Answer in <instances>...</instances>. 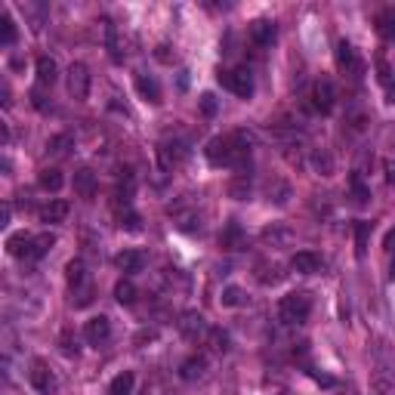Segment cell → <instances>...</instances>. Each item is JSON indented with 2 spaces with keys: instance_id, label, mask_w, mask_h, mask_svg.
I'll return each instance as SVG.
<instances>
[{
  "instance_id": "cell-1",
  "label": "cell",
  "mask_w": 395,
  "mask_h": 395,
  "mask_svg": "<svg viewBox=\"0 0 395 395\" xmlns=\"http://www.w3.org/2000/svg\"><path fill=\"white\" fill-rule=\"evenodd\" d=\"M207 161L213 167H241L247 158H250V136L244 130L238 133H229V136H216L207 142Z\"/></svg>"
},
{
  "instance_id": "cell-2",
  "label": "cell",
  "mask_w": 395,
  "mask_h": 395,
  "mask_svg": "<svg viewBox=\"0 0 395 395\" xmlns=\"http://www.w3.org/2000/svg\"><path fill=\"white\" fill-rule=\"evenodd\" d=\"M309 312H312V297L306 290H293L288 297H281V303H278V319L284 324H303L309 319Z\"/></svg>"
},
{
  "instance_id": "cell-3",
  "label": "cell",
  "mask_w": 395,
  "mask_h": 395,
  "mask_svg": "<svg viewBox=\"0 0 395 395\" xmlns=\"http://www.w3.org/2000/svg\"><path fill=\"white\" fill-rule=\"evenodd\" d=\"M65 278H68V288H72V303L74 306H87L93 300V288H90V275H87V266L83 260H72L65 266Z\"/></svg>"
},
{
  "instance_id": "cell-4",
  "label": "cell",
  "mask_w": 395,
  "mask_h": 395,
  "mask_svg": "<svg viewBox=\"0 0 395 395\" xmlns=\"http://www.w3.org/2000/svg\"><path fill=\"white\" fill-rule=\"evenodd\" d=\"M28 383L34 386L41 395H56V389H59V380H56V374H53V368L46 365V361H41V359L31 361Z\"/></svg>"
},
{
  "instance_id": "cell-5",
  "label": "cell",
  "mask_w": 395,
  "mask_h": 395,
  "mask_svg": "<svg viewBox=\"0 0 395 395\" xmlns=\"http://www.w3.org/2000/svg\"><path fill=\"white\" fill-rule=\"evenodd\" d=\"M220 83L226 90H232L235 96H241V99H250L253 96V77L247 68H235V72H222L220 74Z\"/></svg>"
},
{
  "instance_id": "cell-6",
  "label": "cell",
  "mask_w": 395,
  "mask_h": 395,
  "mask_svg": "<svg viewBox=\"0 0 395 395\" xmlns=\"http://www.w3.org/2000/svg\"><path fill=\"white\" fill-rule=\"evenodd\" d=\"M312 105L319 108L321 114L334 112V105H337V87H334V81H330V77H319V81H315V87H312Z\"/></svg>"
},
{
  "instance_id": "cell-7",
  "label": "cell",
  "mask_w": 395,
  "mask_h": 395,
  "mask_svg": "<svg viewBox=\"0 0 395 395\" xmlns=\"http://www.w3.org/2000/svg\"><path fill=\"white\" fill-rule=\"evenodd\" d=\"M207 319L198 312V309H189V312H182L180 315V334L185 340H201V337H207Z\"/></svg>"
},
{
  "instance_id": "cell-8",
  "label": "cell",
  "mask_w": 395,
  "mask_h": 395,
  "mask_svg": "<svg viewBox=\"0 0 395 395\" xmlns=\"http://www.w3.org/2000/svg\"><path fill=\"white\" fill-rule=\"evenodd\" d=\"M68 93H72L74 99L90 96V68L83 65V62H74V65L68 68Z\"/></svg>"
},
{
  "instance_id": "cell-9",
  "label": "cell",
  "mask_w": 395,
  "mask_h": 395,
  "mask_svg": "<svg viewBox=\"0 0 395 395\" xmlns=\"http://www.w3.org/2000/svg\"><path fill=\"white\" fill-rule=\"evenodd\" d=\"M83 337H87L90 346H102L108 337H112V321L105 315H93V319L83 324Z\"/></svg>"
},
{
  "instance_id": "cell-10",
  "label": "cell",
  "mask_w": 395,
  "mask_h": 395,
  "mask_svg": "<svg viewBox=\"0 0 395 395\" xmlns=\"http://www.w3.org/2000/svg\"><path fill=\"white\" fill-rule=\"evenodd\" d=\"M207 377V359L204 355H189V359L180 365V380L185 383H198Z\"/></svg>"
},
{
  "instance_id": "cell-11",
  "label": "cell",
  "mask_w": 395,
  "mask_h": 395,
  "mask_svg": "<svg viewBox=\"0 0 395 395\" xmlns=\"http://www.w3.org/2000/svg\"><path fill=\"white\" fill-rule=\"evenodd\" d=\"M275 37H278V25H275V22L257 19V22L250 25V41L257 43V46H272Z\"/></svg>"
},
{
  "instance_id": "cell-12",
  "label": "cell",
  "mask_w": 395,
  "mask_h": 395,
  "mask_svg": "<svg viewBox=\"0 0 395 395\" xmlns=\"http://www.w3.org/2000/svg\"><path fill=\"white\" fill-rule=\"evenodd\" d=\"M321 257L319 253H312V250H300L297 257L290 260V269L293 272H300V275H315V272H321Z\"/></svg>"
},
{
  "instance_id": "cell-13",
  "label": "cell",
  "mask_w": 395,
  "mask_h": 395,
  "mask_svg": "<svg viewBox=\"0 0 395 395\" xmlns=\"http://www.w3.org/2000/svg\"><path fill=\"white\" fill-rule=\"evenodd\" d=\"M337 65L343 68V72H349V74H359V72H361L359 53H355V46H352V43H346V41H340V43H337Z\"/></svg>"
},
{
  "instance_id": "cell-14",
  "label": "cell",
  "mask_w": 395,
  "mask_h": 395,
  "mask_svg": "<svg viewBox=\"0 0 395 395\" xmlns=\"http://www.w3.org/2000/svg\"><path fill=\"white\" fill-rule=\"evenodd\" d=\"M53 244H56V235H53V232H41V235H31L25 260H41V257H46Z\"/></svg>"
},
{
  "instance_id": "cell-15",
  "label": "cell",
  "mask_w": 395,
  "mask_h": 395,
  "mask_svg": "<svg viewBox=\"0 0 395 395\" xmlns=\"http://www.w3.org/2000/svg\"><path fill=\"white\" fill-rule=\"evenodd\" d=\"M114 266L121 269V272H142L145 269V253H139V250H123L114 257Z\"/></svg>"
},
{
  "instance_id": "cell-16",
  "label": "cell",
  "mask_w": 395,
  "mask_h": 395,
  "mask_svg": "<svg viewBox=\"0 0 395 395\" xmlns=\"http://www.w3.org/2000/svg\"><path fill=\"white\" fill-rule=\"evenodd\" d=\"M74 192L81 198H93V195H96V173H93L90 167H81L74 173Z\"/></svg>"
},
{
  "instance_id": "cell-17",
  "label": "cell",
  "mask_w": 395,
  "mask_h": 395,
  "mask_svg": "<svg viewBox=\"0 0 395 395\" xmlns=\"http://www.w3.org/2000/svg\"><path fill=\"white\" fill-rule=\"evenodd\" d=\"M158 158L164 167H176L185 158V142H180V139H176V142H164L158 149Z\"/></svg>"
},
{
  "instance_id": "cell-18",
  "label": "cell",
  "mask_w": 395,
  "mask_h": 395,
  "mask_svg": "<svg viewBox=\"0 0 395 395\" xmlns=\"http://www.w3.org/2000/svg\"><path fill=\"white\" fill-rule=\"evenodd\" d=\"M136 90L145 102H161V83L152 74H136Z\"/></svg>"
},
{
  "instance_id": "cell-19",
  "label": "cell",
  "mask_w": 395,
  "mask_h": 395,
  "mask_svg": "<svg viewBox=\"0 0 395 395\" xmlns=\"http://www.w3.org/2000/svg\"><path fill=\"white\" fill-rule=\"evenodd\" d=\"M68 210H72V207H68V201L53 198L50 204L41 207V222H62V220L68 216Z\"/></svg>"
},
{
  "instance_id": "cell-20",
  "label": "cell",
  "mask_w": 395,
  "mask_h": 395,
  "mask_svg": "<svg viewBox=\"0 0 395 395\" xmlns=\"http://www.w3.org/2000/svg\"><path fill=\"white\" fill-rule=\"evenodd\" d=\"M56 77H59L56 59H50V56H41V59H37V81H41L43 87H53V83H56Z\"/></svg>"
},
{
  "instance_id": "cell-21",
  "label": "cell",
  "mask_w": 395,
  "mask_h": 395,
  "mask_svg": "<svg viewBox=\"0 0 395 395\" xmlns=\"http://www.w3.org/2000/svg\"><path fill=\"white\" fill-rule=\"evenodd\" d=\"M377 31H380L383 41H395V6H386L377 13Z\"/></svg>"
},
{
  "instance_id": "cell-22",
  "label": "cell",
  "mask_w": 395,
  "mask_h": 395,
  "mask_svg": "<svg viewBox=\"0 0 395 395\" xmlns=\"http://www.w3.org/2000/svg\"><path fill=\"white\" fill-rule=\"evenodd\" d=\"M136 386V374L133 370H121L112 383H108V395H130Z\"/></svg>"
},
{
  "instance_id": "cell-23",
  "label": "cell",
  "mask_w": 395,
  "mask_h": 395,
  "mask_svg": "<svg viewBox=\"0 0 395 395\" xmlns=\"http://www.w3.org/2000/svg\"><path fill=\"white\" fill-rule=\"evenodd\" d=\"M37 185H41L43 192H59L62 185H65V176H62V170H56V167H46V170H41V176H37Z\"/></svg>"
},
{
  "instance_id": "cell-24",
  "label": "cell",
  "mask_w": 395,
  "mask_h": 395,
  "mask_svg": "<svg viewBox=\"0 0 395 395\" xmlns=\"http://www.w3.org/2000/svg\"><path fill=\"white\" fill-rule=\"evenodd\" d=\"M220 241H222V247H226V250H241V247H244L241 226H238V222H229V229L220 235Z\"/></svg>"
},
{
  "instance_id": "cell-25",
  "label": "cell",
  "mask_w": 395,
  "mask_h": 395,
  "mask_svg": "<svg viewBox=\"0 0 395 395\" xmlns=\"http://www.w3.org/2000/svg\"><path fill=\"white\" fill-rule=\"evenodd\" d=\"M114 300L121 306H133L136 303V284L133 281H118L114 284Z\"/></svg>"
},
{
  "instance_id": "cell-26",
  "label": "cell",
  "mask_w": 395,
  "mask_h": 395,
  "mask_svg": "<svg viewBox=\"0 0 395 395\" xmlns=\"http://www.w3.org/2000/svg\"><path fill=\"white\" fill-rule=\"evenodd\" d=\"M312 167L319 170L321 176H330V173H334V158H330V152H328V149H315V154H312Z\"/></svg>"
},
{
  "instance_id": "cell-27",
  "label": "cell",
  "mask_w": 395,
  "mask_h": 395,
  "mask_svg": "<svg viewBox=\"0 0 395 395\" xmlns=\"http://www.w3.org/2000/svg\"><path fill=\"white\" fill-rule=\"evenodd\" d=\"M207 343H210V349L220 352V355L229 352V334L222 328H210V330H207Z\"/></svg>"
},
{
  "instance_id": "cell-28",
  "label": "cell",
  "mask_w": 395,
  "mask_h": 395,
  "mask_svg": "<svg viewBox=\"0 0 395 395\" xmlns=\"http://www.w3.org/2000/svg\"><path fill=\"white\" fill-rule=\"evenodd\" d=\"M368 235H370V222L359 220L355 222V253L359 257H365V250H368Z\"/></svg>"
},
{
  "instance_id": "cell-29",
  "label": "cell",
  "mask_w": 395,
  "mask_h": 395,
  "mask_svg": "<svg viewBox=\"0 0 395 395\" xmlns=\"http://www.w3.org/2000/svg\"><path fill=\"white\" fill-rule=\"evenodd\" d=\"M0 41H4V46H13L15 43V22L10 13L0 15Z\"/></svg>"
},
{
  "instance_id": "cell-30",
  "label": "cell",
  "mask_w": 395,
  "mask_h": 395,
  "mask_svg": "<svg viewBox=\"0 0 395 395\" xmlns=\"http://www.w3.org/2000/svg\"><path fill=\"white\" fill-rule=\"evenodd\" d=\"M247 303V293L241 288H235V284H229L226 290H222V306L235 309V306H244Z\"/></svg>"
},
{
  "instance_id": "cell-31",
  "label": "cell",
  "mask_w": 395,
  "mask_h": 395,
  "mask_svg": "<svg viewBox=\"0 0 395 395\" xmlns=\"http://www.w3.org/2000/svg\"><path fill=\"white\" fill-rule=\"evenodd\" d=\"M28 241H31V235L19 232V235H13L10 241H6V250H10L13 257H25V253H28Z\"/></svg>"
},
{
  "instance_id": "cell-32",
  "label": "cell",
  "mask_w": 395,
  "mask_h": 395,
  "mask_svg": "<svg viewBox=\"0 0 395 395\" xmlns=\"http://www.w3.org/2000/svg\"><path fill=\"white\" fill-rule=\"evenodd\" d=\"M229 195L235 198V201H244L247 195H250V180H247L244 173L235 176V180H232V185H229Z\"/></svg>"
},
{
  "instance_id": "cell-33",
  "label": "cell",
  "mask_w": 395,
  "mask_h": 395,
  "mask_svg": "<svg viewBox=\"0 0 395 395\" xmlns=\"http://www.w3.org/2000/svg\"><path fill=\"white\" fill-rule=\"evenodd\" d=\"M290 198V185L288 182H272L269 185V201H275V204H288Z\"/></svg>"
},
{
  "instance_id": "cell-34",
  "label": "cell",
  "mask_w": 395,
  "mask_h": 395,
  "mask_svg": "<svg viewBox=\"0 0 395 395\" xmlns=\"http://www.w3.org/2000/svg\"><path fill=\"white\" fill-rule=\"evenodd\" d=\"M262 238H266V241H272V247H281V244H288L293 235L288 229H266V235H262Z\"/></svg>"
},
{
  "instance_id": "cell-35",
  "label": "cell",
  "mask_w": 395,
  "mask_h": 395,
  "mask_svg": "<svg viewBox=\"0 0 395 395\" xmlns=\"http://www.w3.org/2000/svg\"><path fill=\"white\" fill-rule=\"evenodd\" d=\"M68 145H72V136L62 133V136H53L50 142H46V152H53V154H65Z\"/></svg>"
},
{
  "instance_id": "cell-36",
  "label": "cell",
  "mask_w": 395,
  "mask_h": 395,
  "mask_svg": "<svg viewBox=\"0 0 395 395\" xmlns=\"http://www.w3.org/2000/svg\"><path fill=\"white\" fill-rule=\"evenodd\" d=\"M121 229L139 232V213H136V210H130V207H123V213H121Z\"/></svg>"
},
{
  "instance_id": "cell-37",
  "label": "cell",
  "mask_w": 395,
  "mask_h": 395,
  "mask_svg": "<svg viewBox=\"0 0 395 395\" xmlns=\"http://www.w3.org/2000/svg\"><path fill=\"white\" fill-rule=\"evenodd\" d=\"M352 192H355V201H359V204H368L370 192L365 189V182H361V176H359V173H352Z\"/></svg>"
},
{
  "instance_id": "cell-38",
  "label": "cell",
  "mask_w": 395,
  "mask_h": 395,
  "mask_svg": "<svg viewBox=\"0 0 395 395\" xmlns=\"http://www.w3.org/2000/svg\"><path fill=\"white\" fill-rule=\"evenodd\" d=\"M59 343H62V352H65V355H77V340L72 337V330H62Z\"/></svg>"
},
{
  "instance_id": "cell-39",
  "label": "cell",
  "mask_w": 395,
  "mask_h": 395,
  "mask_svg": "<svg viewBox=\"0 0 395 395\" xmlns=\"http://www.w3.org/2000/svg\"><path fill=\"white\" fill-rule=\"evenodd\" d=\"M377 72H380V81H383V83L392 81V68L386 65V56H383V53H377Z\"/></svg>"
},
{
  "instance_id": "cell-40",
  "label": "cell",
  "mask_w": 395,
  "mask_h": 395,
  "mask_svg": "<svg viewBox=\"0 0 395 395\" xmlns=\"http://www.w3.org/2000/svg\"><path fill=\"white\" fill-rule=\"evenodd\" d=\"M201 108H204V114H216V96L213 93H204V96H201Z\"/></svg>"
},
{
  "instance_id": "cell-41",
  "label": "cell",
  "mask_w": 395,
  "mask_h": 395,
  "mask_svg": "<svg viewBox=\"0 0 395 395\" xmlns=\"http://www.w3.org/2000/svg\"><path fill=\"white\" fill-rule=\"evenodd\" d=\"M312 377H315V380H319L321 386H334V377H328V374H315V370H312Z\"/></svg>"
},
{
  "instance_id": "cell-42",
  "label": "cell",
  "mask_w": 395,
  "mask_h": 395,
  "mask_svg": "<svg viewBox=\"0 0 395 395\" xmlns=\"http://www.w3.org/2000/svg\"><path fill=\"white\" fill-rule=\"evenodd\" d=\"M386 250H389V253H395V229L389 232V235H386Z\"/></svg>"
},
{
  "instance_id": "cell-43",
  "label": "cell",
  "mask_w": 395,
  "mask_h": 395,
  "mask_svg": "<svg viewBox=\"0 0 395 395\" xmlns=\"http://www.w3.org/2000/svg\"><path fill=\"white\" fill-rule=\"evenodd\" d=\"M389 281H395V260H392V266H389Z\"/></svg>"
},
{
  "instance_id": "cell-44",
  "label": "cell",
  "mask_w": 395,
  "mask_h": 395,
  "mask_svg": "<svg viewBox=\"0 0 395 395\" xmlns=\"http://www.w3.org/2000/svg\"><path fill=\"white\" fill-rule=\"evenodd\" d=\"M346 395H349V392H346Z\"/></svg>"
}]
</instances>
